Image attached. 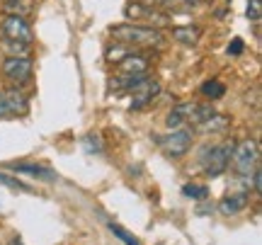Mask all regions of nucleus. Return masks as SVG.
Here are the masks:
<instances>
[{"label":"nucleus","instance_id":"nucleus-13","mask_svg":"<svg viewBox=\"0 0 262 245\" xmlns=\"http://www.w3.org/2000/svg\"><path fill=\"white\" fill-rule=\"evenodd\" d=\"M199 34H202V29L194 27V25H185V27L172 29V39L180 41V44H185V47H194L199 41Z\"/></svg>","mask_w":262,"mask_h":245},{"label":"nucleus","instance_id":"nucleus-26","mask_svg":"<svg viewBox=\"0 0 262 245\" xmlns=\"http://www.w3.org/2000/svg\"><path fill=\"white\" fill-rule=\"evenodd\" d=\"M8 114V107H5V100H3V90H0V117Z\"/></svg>","mask_w":262,"mask_h":245},{"label":"nucleus","instance_id":"nucleus-19","mask_svg":"<svg viewBox=\"0 0 262 245\" xmlns=\"http://www.w3.org/2000/svg\"><path fill=\"white\" fill-rule=\"evenodd\" d=\"M83 146L88 153H102V139L97 133H88L83 139Z\"/></svg>","mask_w":262,"mask_h":245},{"label":"nucleus","instance_id":"nucleus-9","mask_svg":"<svg viewBox=\"0 0 262 245\" xmlns=\"http://www.w3.org/2000/svg\"><path fill=\"white\" fill-rule=\"evenodd\" d=\"M3 100H5V107H8V114H25L29 109L27 95L22 93L17 85H15V87H8V90H3Z\"/></svg>","mask_w":262,"mask_h":245},{"label":"nucleus","instance_id":"nucleus-3","mask_svg":"<svg viewBox=\"0 0 262 245\" xmlns=\"http://www.w3.org/2000/svg\"><path fill=\"white\" fill-rule=\"evenodd\" d=\"M231 161H233V168L238 175L250 177V172L257 168V161H260V146H257V141L245 139V141L235 143L233 153H231Z\"/></svg>","mask_w":262,"mask_h":245},{"label":"nucleus","instance_id":"nucleus-4","mask_svg":"<svg viewBox=\"0 0 262 245\" xmlns=\"http://www.w3.org/2000/svg\"><path fill=\"white\" fill-rule=\"evenodd\" d=\"M156 143L165 151V155H170V158H182V155L192 148V131L180 126V129H172L168 136H158Z\"/></svg>","mask_w":262,"mask_h":245},{"label":"nucleus","instance_id":"nucleus-14","mask_svg":"<svg viewBox=\"0 0 262 245\" xmlns=\"http://www.w3.org/2000/svg\"><path fill=\"white\" fill-rule=\"evenodd\" d=\"M10 170H15V172H25V175H32V177H39V180H47V182H51V180L56 177L51 170L41 168V165H32V163H17V165H12Z\"/></svg>","mask_w":262,"mask_h":245},{"label":"nucleus","instance_id":"nucleus-22","mask_svg":"<svg viewBox=\"0 0 262 245\" xmlns=\"http://www.w3.org/2000/svg\"><path fill=\"white\" fill-rule=\"evenodd\" d=\"M0 185L17 189V192H29V187L25 185V182H19V180H15V177H8V175H0Z\"/></svg>","mask_w":262,"mask_h":245},{"label":"nucleus","instance_id":"nucleus-20","mask_svg":"<svg viewBox=\"0 0 262 245\" xmlns=\"http://www.w3.org/2000/svg\"><path fill=\"white\" fill-rule=\"evenodd\" d=\"M202 0H163V5L168 10H189V8H196Z\"/></svg>","mask_w":262,"mask_h":245},{"label":"nucleus","instance_id":"nucleus-11","mask_svg":"<svg viewBox=\"0 0 262 245\" xmlns=\"http://www.w3.org/2000/svg\"><path fill=\"white\" fill-rule=\"evenodd\" d=\"M228 124H231V119H228L226 114L214 112L209 119H204L202 124H196V129H199L202 133H221V131L228 129Z\"/></svg>","mask_w":262,"mask_h":245},{"label":"nucleus","instance_id":"nucleus-8","mask_svg":"<svg viewBox=\"0 0 262 245\" xmlns=\"http://www.w3.org/2000/svg\"><path fill=\"white\" fill-rule=\"evenodd\" d=\"M248 204H250V194L248 192H235V194H228V197L219 202V211L224 216H235L243 209H248Z\"/></svg>","mask_w":262,"mask_h":245},{"label":"nucleus","instance_id":"nucleus-28","mask_svg":"<svg viewBox=\"0 0 262 245\" xmlns=\"http://www.w3.org/2000/svg\"><path fill=\"white\" fill-rule=\"evenodd\" d=\"M10 245H22V240H19V238H12V240H10Z\"/></svg>","mask_w":262,"mask_h":245},{"label":"nucleus","instance_id":"nucleus-18","mask_svg":"<svg viewBox=\"0 0 262 245\" xmlns=\"http://www.w3.org/2000/svg\"><path fill=\"white\" fill-rule=\"evenodd\" d=\"M129 54H131L129 47H126V44H119V41H117L114 47L107 49V61H110V63H119V61H124V58L129 56Z\"/></svg>","mask_w":262,"mask_h":245},{"label":"nucleus","instance_id":"nucleus-27","mask_svg":"<svg viewBox=\"0 0 262 245\" xmlns=\"http://www.w3.org/2000/svg\"><path fill=\"white\" fill-rule=\"evenodd\" d=\"M139 3H141V5H148V8H150V5H153V3H158V0H139Z\"/></svg>","mask_w":262,"mask_h":245},{"label":"nucleus","instance_id":"nucleus-25","mask_svg":"<svg viewBox=\"0 0 262 245\" xmlns=\"http://www.w3.org/2000/svg\"><path fill=\"white\" fill-rule=\"evenodd\" d=\"M253 189L257 192V194L262 192V172H260V168L253 170Z\"/></svg>","mask_w":262,"mask_h":245},{"label":"nucleus","instance_id":"nucleus-2","mask_svg":"<svg viewBox=\"0 0 262 245\" xmlns=\"http://www.w3.org/2000/svg\"><path fill=\"white\" fill-rule=\"evenodd\" d=\"M233 141H226L221 146H211V148H204V153L199 155V165L204 170L206 177H219L224 175L228 163H231V153H233Z\"/></svg>","mask_w":262,"mask_h":245},{"label":"nucleus","instance_id":"nucleus-7","mask_svg":"<svg viewBox=\"0 0 262 245\" xmlns=\"http://www.w3.org/2000/svg\"><path fill=\"white\" fill-rule=\"evenodd\" d=\"M3 37L8 41H19V44H32V27L27 25V19L19 15H8L3 19Z\"/></svg>","mask_w":262,"mask_h":245},{"label":"nucleus","instance_id":"nucleus-17","mask_svg":"<svg viewBox=\"0 0 262 245\" xmlns=\"http://www.w3.org/2000/svg\"><path fill=\"white\" fill-rule=\"evenodd\" d=\"M182 194H185L187 199H196V202H202V199L209 197V189H206L204 185H194V182H189V185L182 187Z\"/></svg>","mask_w":262,"mask_h":245},{"label":"nucleus","instance_id":"nucleus-23","mask_svg":"<svg viewBox=\"0 0 262 245\" xmlns=\"http://www.w3.org/2000/svg\"><path fill=\"white\" fill-rule=\"evenodd\" d=\"M262 15V5L260 0H248V19H253V22H257Z\"/></svg>","mask_w":262,"mask_h":245},{"label":"nucleus","instance_id":"nucleus-5","mask_svg":"<svg viewBox=\"0 0 262 245\" xmlns=\"http://www.w3.org/2000/svg\"><path fill=\"white\" fill-rule=\"evenodd\" d=\"M32 71H34V63L29 56H8L5 63H3V73L10 83L15 85H25L32 80Z\"/></svg>","mask_w":262,"mask_h":245},{"label":"nucleus","instance_id":"nucleus-24","mask_svg":"<svg viewBox=\"0 0 262 245\" xmlns=\"http://www.w3.org/2000/svg\"><path fill=\"white\" fill-rule=\"evenodd\" d=\"M245 51V41L241 37H235V39H231V44H228V54L231 56H241Z\"/></svg>","mask_w":262,"mask_h":245},{"label":"nucleus","instance_id":"nucleus-1","mask_svg":"<svg viewBox=\"0 0 262 245\" xmlns=\"http://www.w3.org/2000/svg\"><path fill=\"white\" fill-rule=\"evenodd\" d=\"M112 37L119 41V44H126V47H160L163 44V34L153 27H143V25H117V27L110 29Z\"/></svg>","mask_w":262,"mask_h":245},{"label":"nucleus","instance_id":"nucleus-16","mask_svg":"<svg viewBox=\"0 0 262 245\" xmlns=\"http://www.w3.org/2000/svg\"><path fill=\"white\" fill-rule=\"evenodd\" d=\"M126 17H131V19L153 17V10H150L148 5H141L139 0H136V3H129V5H126Z\"/></svg>","mask_w":262,"mask_h":245},{"label":"nucleus","instance_id":"nucleus-15","mask_svg":"<svg viewBox=\"0 0 262 245\" xmlns=\"http://www.w3.org/2000/svg\"><path fill=\"white\" fill-rule=\"evenodd\" d=\"M199 93L204 95V97H209V100H219V97H224L226 85L221 83V80H206V83L199 87Z\"/></svg>","mask_w":262,"mask_h":245},{"label":"nucleus","instance_id":"nucleus-12","mask_svg":"<svg viewBox=\"0 0 262 245\" xmlns=\"http://www.w3.org/2000/svg\"><path fill=\"white\" fill-rule=\"evenodd\" d=\"M192 107H194V102L175 104V107H172V112L168 114L165 124H168L170 129H180V126H185V122H189V112H192Z\"/></svg>","mask_w":262,"mask_h":245},{"label":"nucleus","instance_id":"nucleus-6","mask_svg":"<svg viewBox=\"0 0 262 245\" xmlns=\"http://www.w3.org/2000/svg\"><path fill=\"white\" fill-rule=\"evenodd\" d=\"M160 93V83L158 80H150L148 76L139 80V83L131 87V112H136V109H143V107H148Z\"/></svg>","mask_w":262,"mask_h":245},{"label":"nucleus","instance_id":"nucleus-21","mask_svg":"<svg viewBox=\"0 0 262 245\" xmlns=\"http://www.w3.org/2000/svg\"><path fill=\"white\" fill-rule=\"evenodd\" d=\"M110 231H112L114 236L119 238V240H122V243H126V245H141L139 240H136V238H131L129 233H126V231H124L122 226H114V224H110Z\"/></svg>","mask_w":262,"mask_h":245},{"label":"nucleus","instance_id":"nucleus-10","mask_svg":"<svg viewBox=\"0 0 262 245\" xmlns=\"http://www.w3.org/2000/svg\"><path fill=\"white\" fill-rule=\"evenodd\" d=\"M117 66H119V76H146V71H148V58L131 51L129 56L124 58V61H119Z\"/></svg>","mask_w":262,"mask_h":245}]
</instances>
